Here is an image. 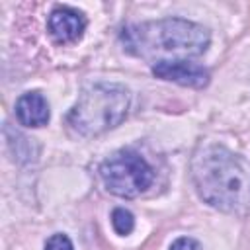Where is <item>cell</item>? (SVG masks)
<instances>
[{
	"mask_svg": "<svg viewBox=\"0 0 250 250\" xmlns=\"http://www.w3.org/2000/svg\"><path fill=\"white\" fill-rule=\"evenodd\" d=\"M197 193L219 211L238 213L250 205V162L219 145L197 150L191 162Z\"/></svg>",
	"mask_w": 250,
	"mask_h": 250,
	"instance_id": "1",
	"label": "cell"
},
{
	"mask_svg": "<svg viewBox=\"0 0 250 250\" xmlns=\"http://www.w3.org/2000/svg\"><path fill=\"white\" fill-rule=\"evenodd\" d=\"M121 41L125 51L156 64L203 55L209 47V31L182 18H166L127 25L121 31Z\"/></svg>",
	"mask_w": 250,
	"mask_h": 250,
	"instance_id": "2",
	"label": "cell"
},
{
	"mask_svg": "<svg viewBox=\"0 0 250 250\" xmlns=\"http://www.w3.org/2000/svg\"><path fill=\"white\" fill-rule=\"evenodd\" d=\"M129 90L115 82L88 84L72 111L68 113V125L84 137L100 135L117 127L129 111Z\"/></svg>",
	"mask_w": 250,
	"mask_h": 250,
	"instance_id": "3",
	"label": "cell"
},
{
	"mask_svg": "<svg viewBox=\"0 0 250 250\" xmlns=\"http://www.w3.org/2000/svg\"><path fill=\"white\" fill-rule=\"evenodd\" d=\"M100 176L109 193L117 197H137L154 180L150 164L135 150H119L100 166Z\"/></svg>",
	"mask_w": 250,
	"mask_h": 250,
	"instance_id": "4",
	"label": "cell"
},
{
	"mask_svg": "<svg viewBox=\"0 0 250 250\" xmlns=\"http://www.w3.org/2000/svg\"><path fill=\"white\" fill-rule=\"evenodd\" d=\"M152 74L189 88H203L209 82V70L189 61H164L152 64Z\"/></svg>",
	"mask_w": 250,
	"mask_h": 250,
	"instance_id": "5",
	"label": "cell"
},
{
	"mask_svg": "<svg viewBox=\"0 0 250 250\" xmlns=\"http://www.w3.org/2000/svg\"><path fill=\"white\" fill-rule=\"evenodd\" d=\"M49 33L57 43H74L86 29V18L68 6H57L47 21Z\"/></svg>",
	"mask_w": 250,
	"mask_h": 250,
	"instance_id": "6",
	"label": "cell"
},
{
	"mask_svg": "<svg viewBox=\"0 0 250 250\" xmlns=\"http://www.w3.org/2000/svg\"><path fill=\"white\" fill-rule=\"evenodd\" d=\"M49 104L39 92L21 94L16 102V117L25 127H43L49 121Z\"/></svg>",
	"mask_w": 250,
	"mask_h": 250,
	"instance_id": "7",
	"label": "cell"
},
{
	"mask_svg": "<svg viewBox=\"0 0 250 250\" xmlns=\"http://www.w3.org/2000/svg\"><path fill=\"white\" fill-rule=\"evenodd\" d=\"M111 225H113L117 234H129L135 227V217H133L131 211H127L123 207H117L111 213Z\"/></svg>",
	"mask_w": 250,
	"mask_h": 250,
	"instance_id": "8",
	"label": "cell"
},
{
	"mask_svg": "<svg viewBox=\"0 0 250 250\" xmlns=\"http://www.w3.org/2000/svg\"><path fill=\"white\" fill-rule=\"evenodd\" d=\"M45 250H74V248H72V242L66 234H53L47 240Z\"/></svg>",
	"mask_w": 250,
	"mask_h": 250,
	"instance_id": "9",
	"label": "cell"
},
{
	"mask_svg": "<svg viewBox=\"0 0 250 250\" xmlns=\"http://www.w3.org/2000/svg\"><path fill=\"white\" fill-rule=\"evenodd\" d=\"M170 250H201L199 242L189 238V236H182L178 240H174V244L170 246Z\"/></svg>",
	"mask_w": 250,
	"mask_h": 250,
	"instance_id": "10",
	"label": "cell"
}]
</instances>
